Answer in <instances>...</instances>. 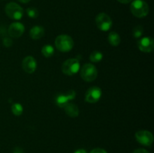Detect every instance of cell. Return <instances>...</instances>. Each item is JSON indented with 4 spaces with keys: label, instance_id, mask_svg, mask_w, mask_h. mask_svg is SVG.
Returning <instances> with one entry per match:
<instances>
[{
    "label": "cell",
    "instance_id": "obj_28",
    "mask_svg": "<svg viewBox=\"0 0 154 153\" xmlns=\"http://www.w3.org/2000/svg\"><path fill=\"white\" fill-rule=\"evenodd\" d=\"M18 1L20 2H22V3H24V4H26V3L29 2L31 1V0H18Z\"/></svg>",
    "mask_w": 154,
    "mask_h": 153
},
{
    "label": "cell",
    "instance_id": "obj_25",
    "mask_svg": "<svg viewBox=\"0 0 154 153\" xmlns=\"http://www.w3.org/2000/svg\"><path fill=\"white\" fill-rule=\"evenodd\" d=\"M133 153H149L144 148H138V149H135V151L133 152Z\"/></svg>",
    "mask_w": 154,
    "mask_h": 153
},
{
    "label": "cell",
    "instance_id": "obj_21",
    "mask_svg": "<svg viewBox=\"0 0 154 153\" xmlns=\"http://www.w3.org/2000/svg\"><path fill=\"white\" fill-rule=\"evenodd\" d=\"M66 97L68 98V99L69 100H73V99H75V96H76V92H75L74 90H69V91H68V92L66 94Z\"/></svg>",
    "mask_w": 154,
    "mask_h": 153
},
{
    "label": "cell",
    "instance_id": "obj_1",
    "mask_svg": "<svg viewBox=\"0 0 154 153\" xmlns=\"http://www.w3.org/2000/svg\"><path fill=\"white\" fill-rule=\"evenodd\" d=\"M130 10L136 17H145L149 13V5L144 0H135L131 3Z\"/></svg>",
    "mask_w": 154,
    "mask_h": 153
},
{
    "label": "cell",
    "instance_id": "obj_16",
    "mask_svg": "<svg viewBox=\"0 0 154 153\" xmlns=\"http://www.w3.org/2000/svg\"><path fill=\"white\" fill-rule=\"evenodd\" d=\"M42 52L43 56L46 58H50V57L53 56L54 54V48L51 45L47 44L42 47Z\"/></svg>",
    "mask_w": 154,
    "mask_h": 153
},
{
    "label": "cell",
    "instance_id": "obj_7",
    "mask_svg": "<svg viewBox=\"0 0 154 153\" xmlns=\"http://www.w3.org/2000/svg\"><path fill=\"white\" fill-rule=\"evenodd\" d=\"M135 139L140 144L145 146H150L153 142V136L151 132L146 130H138L135 133Z\"/></svg>",
    "mask_w": 154,
    "mask_h": 153
},
{
    "label": "cell",
    "instance_id": "obj_5",
    "mask_svg": "<svg viewBox=\"0 0 154 153\" xmlns=\"http://www.w3.org/2000/svg\"><path fill=\"white\" fill-rule=\"evenodd\" d=\"M80 70V62L77 58H69L63 62L62 71L68 76H72Z\"/></svg>",
    "mask_w": 154,
    "mask_h": 153
},
{
    "label": "cell",
    "instance_id": "obj_6",
    "mask_svg": "<svg viewBox=\"0 0 154 153\" xmlns=\"http://www.w3.org/2000/svg\"><path fill=\"white\" fill-rule=\"evenodd\" d=\"M96 23L99 29L107 32L112 26V20L106 14L100 13L96 16Z\"/></svg>",
    "mask_w": 154,
    "mask_h": 153
},
{
    "label": "cell",
    "instance_id": "obj_8",
    "mask_svg": "<svg viewBox=\"0 0 154 153\" xmlns=\"http://www.w3.org/2000/svg\"><path fill=\"white\" fill-rule=\"evenodd\" d=\"M102 97V90L99 87L93 86L89 88L85 94V100L88 103L94 104L99 100Z\"/></svg>",
    "mask_w": 154,
    "mask_h": 153
},
{
    "label": "cell",
    "instance_id": "obj_18",
    "mask_svg": "<svg viewBox=\"0 0 154 153\" xmlns=\"http://www.w3.org/2000/svg\"><path fill=\"white\" fill-rule=\"evenodd\" d=\"M11 110L14 115L15 116H20L23 113V108L20 104L15 103L11 106Z\"/></svg>",
    "mask_w": 154,
    "mask_h": 153
},
{
    "label": "cell",
    "instance_id": "obj_27",
    "mask_svg": "<svg viewBox=\"0 0 154 153\" xmlns=\"http://www.w3.org/2000/svg\"><path fill=\"white\" fill-rule=\"evenodd\" d=\"M75 153H87V152H86V150L83 149V148H81V149H78L77 150V151H75Z\"/></svg>",
    "mask_w": 154,
    "mask_h": 153
},
{
    "label": "cell",
    "instance_id": "obj_15",
    "mask_svg": "<svg viewBox=\"0 0 154 153\" xmlns=\"http://www.w3.org/2000/svg\"><path fill=\"white\" fill-rule=\"evenodd\" d=\"M55 102L56 104H57L59 107L64 108L65 106H66L68 104V102H69V99L66 97V94H60L57 96V98H56L55 99Z\"/></svg>",
    "mask_w": 154,
    "mask_h": 153
},
{
    "label": "cell",
    "instance_id": "obj_20",
    "mask_svg": "<svg viewBox=\"0 0 154 153\" xmlns=\"http://www.w3.org/2000/svg\"><path fill=\"white\" fill-rule=\"evenodd\" d=\"M143 33H144V28L141 26H137L136 27L134 28L133 32H132L133 36L135 38H138L141 37L143 34Z\"/></svg>",
    "mask_w": 154,
    "mask_h": 153
},
{
    "label": "cell",
    "instance_id": "obj_13",
    "mask_svg": "<svg viewBox=\"0 0 154 153\" xmlns=\"http://www.w3.org/2000/svg\"><path fill=\"white\" fill-rule=\"evenodd\" d=\"M30 37L35 40H38V39L42 38L45 34V29L42 26H35L32 27L29 32Z\"/></svg>",
    "mask_w": 154,
    "mask_h": 153
},
{
    "label": "cell",
    "instance_id": "obj_12",
    "mask_svg": "<svg viewBox=\"0 0 154 153\" xmlns=\"http://www.w3.org/2000/svg\"><path fill=\"white\" fill-rule=\"evenodd\" d=\"M64 109L66 114H67L69 116L72 117V118L78 117V115H79V109H78V106H77L76 104H75L68 103L65 106Z\"/></svg>",
    "mask_w": 154,
    "mask_h": 153
},
{
    "label": "cell",
    "instance_id": "obj_3",
    "mask_svg": "<svg viewBox=\"0 0 154 153\" xmlns=\"http://www.w3.org/2000/svg\"><path fill=\"white\" fill-rule=\"evenodd\" d=\"M81 76L86 82H93L97 78L98 71L96 68L93 64H85L82 66L80 70Z\"/></svg>",
    "mask_w": 154,
    "mask_h": 153
},
{
    "label": "cell",
    "instance_id": "obj_14",
    "mask_svg": "<svg viewBox=\"0 0 154 153\" xmlns=\"http://www.w3.org/2000/svg\"><path fill=\"white\" fill-rule=\"evenodd\" d=\"M120 40H121V39H120V37L118 33L115 32H111L108 34V41H109L110 44L112 45V46H118L120 44Z\"/></svg>",
    "mask_w": 154,
    "mask_h": 153
},
{
    "label": "cell",
    "instance_id": "obj_4",
    "mask_svg": "<svg viewBox=\"0 0 154 153\" xmlns=\"http://www.w3.org/2000/svg\"><path fill=\"white\" fill-rule=\"evenodd\" d=\"M5 10L9 18L15 20H19L23 16V9L15 2H10L6 4Z\"/></svg>",
    "mask_w": 154,
    "mask_h": 153
},
{
    "label": "cell",
    "instance_id": "obj_10",
    "mask_svg": "<svg viewBox=\"0 0 154 153\" xmlns=\"http://www.w3.org/2000/svg\"><path fill=\"white\" fill-rule=\"evenodd\" d=\"M22 68L26 73H34L37 68L36 60L35 59L34 57L30 56L25 57L22 62Z\"/></svg>",
    "mask_w": 154,
    "mask_h": 153
},
{
    "label": "cell",
    "instance_id": "obj_17",
    "mask_svg": "<svg viewBox=\"0 0 154 153\" xmlns=\"http://www.w3.org/2000/svg\"><path fill=\"white\" fill-rule=\"evenodd\" d=\"M103 58V54L99 51H93L90 56V61L93 62H99Z\"/></svg>",
    "mask_w": 154,
    "mask_h": 153
},
{
    "label": "cell",
    "instance_id": "obj_24",
    "mask_svg": "<svg viewBox=\"0 0 154 153\" xmlns=\"http://www.w3.org/2000/svg\"><path fill=\"white\" fill-rule=\"evenodd\" d=\"M13 153H25L23 149L20 147H15L13 150Z\"/></svg>",
    "mask_w": 154,
    "mask_h": 153
},
{
    "label": "cell",
    "instance_id": "obj_22",
    "mask_svg": "<svg viewBox=\"0 0 154 153\" xmlns=\"http://www.w3.org/2000/svg\"><path fill=\"white\" fill-rule=\"evenodd\" d=\"M12 44H13V41H12L11 39L7 37L4 38V39H3V44H4V46H5L6 47H9V46H11Z\"/></svg>",
    "mask_w": 154,
    "mask_h": 153
},
{
    "label": "cell",
    "instance_id": "obj_23",
    "mask_svg": "<svg viewBox=\"0 0 154 153\" xmlns=\"http://www.w3.org/2000/svg\"><path fill=\"white\" fill-rule=\"evenodd\" d=\"M90 153H108L105 149L103 148H96L92 150L90 152Z\"/></svg>",
    "mask_w": 154,
    "mask_h": 153
},
{
    "label": "cell",
    "instance_id": "obj_11",
    "mask_svg": "<svg viewBox=\"0 0 154 153\" xmlns=\"http://www.w3.org/2000/svg\"><path fill=\"white\" fill-rule=\"evenodd\" d=\"M25 31L23 24L20 22H13L8 28V34L12 38H20Z\"/></svg>",
    "mask_w": 154,
    "mask_h": 153
},
{
    "label": "cell",
    "instance_id": "obj_2",
    "mask_svg": "<svg viewBox=\"0 0 154 153\" xmlns=\"http://www.w3.org/2000/svg\"><path fill=\"white\" fill-rule=\"evenodd\" d=\"M55 45L60 52H66L73 48L74 40L68 34H60L56 38Z\"/></svg>",
    "mask_w": 154,
    "mask_h": 153
},
{
    "label": "cell",
    "instance_id": "obj_26",
    "mask_svg": "<svg viewBox=\"0 0 154 153\" xmlns=\"http://www.w3.org/2000/svg\"><path fill=\"white\" fill-rule=\"evenodd\" d=\"M117 1L122 4H128V3H130L131 2H132V0H117Z\"/></svg>",
    "mask_w": 154,
    "mask_h": 153
},
{
    "label": "cell",
    "instance_id": "obj_9",
    "mask_svg": "<svg viewBox=\"0 0 154 153\" xmlns=\"http://www.w3.org/2000/svg\"><path fill=\"white\" fill-rule=\"evenodd\" d=\"M138 47L141 52H150L154 49V42L153 38L150 37H144L140 39L137 43Z\"/></svg>",
    "mask_w": 154,
    "mask_h": 153
},
{
    "label": "cell",
    "instance_id": "obj_19",
    "mask_svg": "<svg viewBox=\"0 0 154 153\" xmlns=\"http://www.w3.org/2000/svg\"><path fill=\"white\" fill-rule=\"evenodd\" d=\"M26 14L30 18L35 19L38 16V10L35 8H29L26 9Z\"/></svg>",
    "mask_w": 154,
    "mask_h": 153
}]
</instances>
